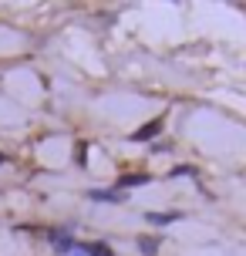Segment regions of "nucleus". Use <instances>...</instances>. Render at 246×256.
<instances>
[{
	"label": "nucleus",
	"instance_id": "obj_1",
	"mask_svg": "<svg viewBox=\"0 0 246 256\" xmlns=\"http://www.w3.org/2000/svg\"><path fill=\"white\" fill-rule=\"evenodd\" d=\"M48 240H51L54 253H74V246H78L71 230H51V232H48Z\"/></svg>",
	"mask_w": 246,
	"mask_h": 256
},
{
	"label": "nucleus",
	"instance_id": "obj_2",
	"mask_svg": "<svg viewBox=\"0 0 246 256\" xmlns=\"http://www.w3.org/2000/svg\"><path fill=\"white\" fill-rule=\"evenodd\" d=\"M162 125H166V118H152V122H145L138 132H132V142H152L162 132Z\"/></svg>",
	"mask_w": 246,
	"mask_h": 256
},
{
	"label": "nucleus",
	"instance_id": "obj_3",
	"mask_svg": "<svg viewBox=\"0 0 246 256\" xmlns=\"http://www.w3.org/2000/svg\"><path fill=\"white\" fill-rule=\"evenodd\" d=\"M148 182H152L148 172H125V176L118 179V189L125 192V189H135V186H148Z\"/></svg>",
	"mask_w": 246,
	"mask_h": 256
},
{
	"label": "nucleus",
	"instance_id": "obj_4",
	"mask_svg": "<svg viewBox=\"0 0 246 256\" xmlns=\"http://www.w3.org/2000/svg\"><path fill=\"white\" fill-rule=\"evenodd\" d=\"M88 199H91V202H122L125 192H122V189H91Z\"/></svg>",
	"mask_w": 246,
	"mask_h": 256
},
{
	"label": "nucleus",
	"instance_id": "obj_5",
	"mask_svg": "<svg viewBox=\"0 0 246 256\" xmlns=\"http://www.w3.org/2000/svg\"><path fill=\"white\" fill-rule=\"evenodd\" d=\"M148 222H152V226H168V222H176V219H179V212H148Z\"/></svg>",
	"mask_w": 246,
	"mask_h": 256
},
{
	"label": "nucleus",
	"instance_id": "obj_6",
	"mask_svg": "<svg viewBox=\"0 0 246 256\" xmlns=\"http://www.w3.org/2000/svg\"><path fill=\"white\" fill-rule=\"evenodd\" d=\"M138 253L142 256H156L158 253V240L156 236H142V240H138Z\"/></svg>",
	"mask_w": 246,
	"mask_h": 256
},
{
	"label": "nucleus",
	"instance_id": "obj_7",
	"mask_svg": "<svg viewBox=\"0 0 246 256\" xmlns=\"http://www.w3.org/2000/svg\"><path fill=\"white\" fill-rule=\"evenodd\" d=\"M84 250H88V256H115L108 243H84Z\"/></svg>",
	"mask_w": 246,
	"mask_h": 256
},
{
	"label": "nucleus",
	"instance_id": "obj_8",
	"mask_svg": "<svg viewBox=\"0 0 246 256\" xmlns=\"http://www.w3.org/2000/svg\"><path fill=\"white\" fill-rule=\"evenodd\" d=\"M168 176H172V179H176V176H196V168L192 166H179V168H172Z\"/></svg>",
	"mask_w": 246,
	"mask_h": 256
},
{
	"label": "nucleus",
	"instance_id": "obj_9",
	"mask_svg": "<svg viewBox=\"0 0 246 256\" xmlns=\"http://www.w3.org/2000/svg\"><path fill=\"white\" fill-rule=\"evenodd\" d=\"M0 166H4V152H0Z\"/></svg>",
	"mask_w": 246,
	"mask_h": 256
}]
</instances>
